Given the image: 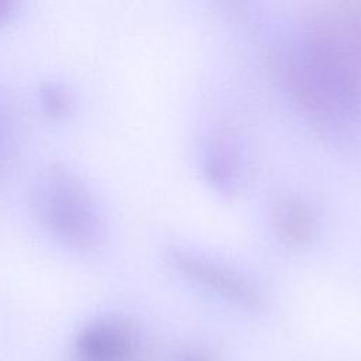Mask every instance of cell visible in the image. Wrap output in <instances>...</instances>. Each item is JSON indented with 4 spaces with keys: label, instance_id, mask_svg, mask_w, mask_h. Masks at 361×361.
Instances as JSON below:
<instances>
[{
    "label": "cell",
    "instance_id": "cell-1",
    "mask_svg": "<svg viewBox=\"0 0 361 361\" xmlns=\"http://www.w3.org/2000/svg\"><path fill=\"white\" fill-rule=\"evenodd\" d=\"M34 210L41 224L62 243L92 248L100 243L103 226L86 186L69 169L49 165L34 182Z\"/></svg>",
    "mask_w": 361,
    "mask_h": 361
},
{
    "label": "cell",
    "instance_id": "cell-2",
    "mask_svg": "<svg viewBox=\"0 0 361 361\" xmlns=\"http://www.w3.org/2000/svg\"><path fill=\"white\" fill-rule=\"evenodd\" d=\"M168 258L186 278L230 303L247 310H258L264 306V296L257 286L224 264L183 247L171 248Z\"/></svg>",
    "mask_w": 361,
    "mask_h": 361
},
{
    "label": "cell",
    "instance_id": "cell-3",
    "mask_svg": "<svg viewBox=\"0 0 361 361\" xmlns=\"http://www.w3.org/2000/svg\"><path fill=\"white\" fill-rule=\"evenodd\" d=\"M140 357L135 327L118 316H100L79 329L69 361H140Z\"/></svg>",
    "mask_w": 361,
    "mask_h": 361
},
{
    "label": "cell",
    "instance_id": "cell-4",
    "mask_svg": "<svg viewBox=\"0 0 361 361\" xmlns=\"http://www.w3.org/2000/svg\"><path fill=\"white\" fill-rule=\"evenodd\" d=\"M203 169L209 182L217 189L224 192L233 190L241 172V158L235 145L228 138L220 135L212 138L204 148Z\"/></svg>",
    "mask_w": 361,
    "mask_h": 361
},
{
    "label": "cell",
    "instance_id": "cell-5",
    "mask_svg": "<svg viewBox=\"0 0 361 361\" xmlns=\"http://www.w3.org/2000/svg\"><path fill=\"white\" fill-rule=\"evenodd\" d=\"M272 223L281 238L299 244L306 241L314 226L310 207L298 197H282L274 207Z\"/></svg>",
    "mask_w": 361,
    "mask_h": 361
},
{
    "label": "cell",
    "instance_id": "cell-6",
    "mask_svg": "<svg viewBox=\"0 0 361 361\" xmlns=\"http://www.w3.org/2000/svg\"><path fill=\"white\" fill-rule=\"evenodd\" d=\"M39 93H41V102L49 113L62 114L66 110H69L71 99L61 85L55 82H47L39 89Z\"/></svg>",
    "mask_w": 361,
    "mask_h": 361
},
{
    "label": "cell",
    "instance_id": "cell-7",
    "mask_svg": "<svg viewBox=\"0 0 361 361\" xmlns=\"http://www.w3.org/2000/svg\"><path fill=\"white\" fill-rule=\"evenodd\" d=\"M173 361H214V360L200 350H188L179 354Z\"/></svg>",
    "mask_w": 361,
    "mask_h": 361
}]
</instances>
